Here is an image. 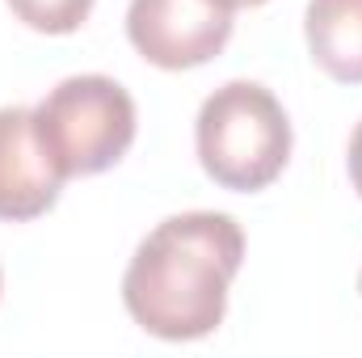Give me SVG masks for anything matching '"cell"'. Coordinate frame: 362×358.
Here are the masks:
<instances>
[{"label": "cell", "mask_w": 362, "mask_h": 358, "mask_svg": "<svg viewBox=\"0 0 362 358\" xmlns=\"http://www.w3.org/2000/svg\"><path fill=\"white\" fill-rule=\"evenodd\" d=\"M245 232L223 211H185L156 224L122 274L131 321L160 342H198L223 325Z\"/></svg>", "instance_id": "6da1fadb"}, {"label": "cell", "mask_w": 362, "mask_h": 358, "mask_svg": "<svg viewBox=\"0 0 362 358\" xmlns=\"http://www.w3.org/2000/svg\"><path fill=\"white\" fill-rule=\"evenodd\" d=\"M202 173L219 190L257 194L291 161V118L266 85L228 81L211 93L194 122Z\"/></svg>", "instance_id": "7a4b0ae2"}, {"label": "cell", "mask_w": 362, "mask_h": 358, "mask_svg": "<svg viewBox=\"0 0 362 358\" xmlns=\"http://www.w3.org/2000/svg\"><path fill=\"white\" fill-rule=\"evenodd\" d=\"M135 101L110 76H68L34 105V131L64 178L114 169L135 144Z\"/></svg>", "instance_id": "3957f363"}, {"label": "cell", "mask_w": 362, "mask_h": 358, "mask_svg": "<svg viewBox=\"0 0 362 358\" xmlns=\"http://www.w3.org/2000/svg\"><path fill=\"white\" fill-rule=\"evenodd\" d=\"M127 38L165 72L202 68L228 47L232 8L223 0H131Z\"/></svg>", "instance_id": "277c9868"}, {"label": "cell", "mask_w": 362, "mask_h": 358, "mask_svg": "<svg viewBox=\"0 0 362 358\" xmlns=\"http://www.w3.org/2000/svg\"><path fill=\"white\" fill-rule=\"evenodd\" d=\"M64 181L34 131V110L0 105V219L25 224L47 215Z\"/></svg>", "instance_id": "5b68a950"}, {"label": "cell", "mask_w": 362, "mask_h": 358, "mask_svg": "<svg viewBox=\"0 0 362 358\" xmlns=\"http://www.w3.org/2000/svg\"><path fill=\"white\" fill-rule=\"evenodd\" d=\"M308 51L337 85H362V0H308Z\"/></svg>", "instance_id": "8992f818"}, {"label": "cell", "mask_w": 362, "mask_h": 358, "mask_svg": "<svg viewBox=\"0 0 362 358\" xmlns=\"http://www.w3.org/2000/svg\"><path fill=\"white\" fill-rule=\"evenodd\" d=\"M8 8L38 34H72L89 21L93 0H8Z\"/></svg>", "instance_id": "52a82bcc"}, {"label": "cell", "mask_w": 362, "mask_h": 358, "mask_svg": "<svg viewBox=\"0 0 362 358\" xmlns=\"http://www.w3.org/2000/svg\"><path fill=\"white\" fill-rule=\"evenodd\" d=\"M346 169H350V185L358 190V198H362V122L354 127V135H350V156H346Z\"/></svg>", "instance_id": "ba28073f"}, {"label": "cell", "mask_w": 362, "mask_h": 358, "mask_svg": "<svg viewBox=\"0 0 362 358\" xmlns=\"http://www.w3.org/2000/svg\"><path fill=\"white\" fill-rule=\"evenodd\" d=\"M228 8H257V4H266V0H223Z\"/></svg>", "instance_id": "9c48e42d"}, {"label": "cell", "mask_w": 362, "mask_h": 358, "mask_svg": "<svg viewBox=\"0 0 362 358\" xmlns=\"http://www.w3.org/2000/svg\"><path fill=\"white\" fill-rule=\"evenodd\" d=\"M358 291H362V274H358Z\"/></svg>", "instance_id": "30bf717a"}, {"label": "cell", "mask_w": 362, "mask_h": 358, "mask_svg": "<svg viewBox=\"0 0 362 358\" xmlns=\"http://www.w3.org/2000/svg\"><path fill=\"white\" fill-rule=\"evenodd\" d=\"M0 287H4V282H0Z\"/></svg>", "instance_id": "8fae6325"}]
</instances>
